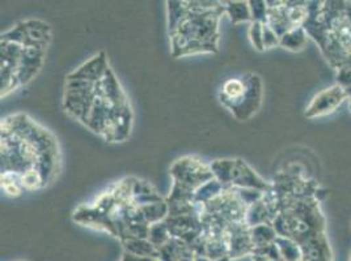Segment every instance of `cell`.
I'll return each mask as SVG.
<instances>
[{
	"label": "cell",
	"instance_id": "7",
	"mask_svg": "<svg viewBox=\"0 0 351 261\" xmlns=\"http://www.w3.org/2000/svg\"><path fill=\"white\" fill-rule=\"evenodd\" d=\"M232 187L237 189H252L261 191L263 193L273 189V186L257 174L248 163L241 159H236L234 175H232Z\"/></svg>",
	"mask_w": 351,
	"mask_h": 261
},
{
	"label": "cell",
	"instance_id": "21",
	"mask_svg": "<svg viewBox=\"0 0 351 261\" xmlns=\"http://www.w3.org/2000/svg\"><path fill=\"white\" fill-rule=\"evenodd\" d=\"M276 245L278 246L283 260L302 261V259H303L302 248L293 239L278 236L277 241H276Z\"/></svg>",
	"mask_w": 351,
	"mask_h": 261
},
{
	"label": "cell",
	"instance_id": "18",
	"mask_svg": "<svg viewBox=\"0 0 351 261\" xmlns=\"http://www.w3.org/2000/svg\"><path fill=\"white\" fill-rule=\"evenodd\" d=\"M307 30L303 27H298L280 37V46L291 51H300L307 44Z\"/></svg>",
	"mask_w": 351,
	"mask_h": 261
},
{
	"label": "cell",
	"instance_id": "32",
	"mask_svg": "<svg viewBox=\"0 0 351 261\" xmlns=\"http://www.w3.org/2000/svg\"><path fill=\"white\" fill-rule=\"evenodd\" d=\"M193 261H213L211 259H208L207 256H204V255H194V258H193Z\"/></svg>",
	"mask_w": 351,
	"mask_h": 261
},
{
	"label": "cell",
	"instance_id": "5",
	"mask_svg": "<svg viewBox=\"0 0 351 261\" xmlns=\"http://www.w3.org/2000/svg\"><path fill=\"white\" fill-rule=\"evenodd\" d=\"M73 221L77 223H82L83 226L93 228L96 230H104V232L112 234L113 236L118 238V230L109 215L104 213L95 205H82L79 206L73 213Z\"/></svg>",
	"mask_w": 351,
	"mask_h": 261
},
{
	"label": "cell",
	"instance_id": "23",
	"mask_svg": "<svg viewBox=\"0 0 351 261\" xmlns=\"http://www.w3.org/2000/svg\"><path fill=\"white\" fill-rule=\"evenodd\" d=\"M1 187L8 196H12V197L20 196L24 191L23 186H21L20 175L16 174V173L1 174Z\"/></svg>",
	"mask_w": 351,
	"mask_h": 261
},
{
	"label": "cell",
	"instance_id": "3",
	"mask_svg": "<svg viewBox=\"0 0 351 261\" xmlns=\"http://www.w3.org/2000/svg\"><path fill=\"white\" fill-rule=\"evenodd\" d=\"M244 79L247 84L244 93L227 107L237 120H248L258 111L263 102L261 77L256 73H247L244 74Z\"/></svg>",
	"mask_w": 351,
	"mask_h": 261
},
{
	"label": "cell",
	"instance_id": "14",
	"mask_svg": "<svg viewBox=\"0 0 351 261\" xmlns=\"http://www.w3.org/2000/svg\"><path fill=\"white\" fill-rule=\"evenodd\" d=\"M224 15L228 16L232 24L252 23L249 1H243V0L224 1Z\"/></svg>",
	"mask_w": 351,
	"mask_h": 261
},
{
	"label": "cell",
	"instance_id": "26",
	"mask_svg": "<svg viewBox=\"0 0 351 261\" xmlns=\"http://www.w3.org/2000/svg\"><path fill=\"white\" fill-rule=\"evenodd\" d=\"M234 193L237 195V197L240 199V202L244 204L247 208L252 206L253 204L258 203L263 197V192L257 191V189H237V187H232Z\"/></svg>",
	"mask_w": 351,
	"mask_h": 261
},
{
	"label": "cell",
	"instance_id": "9",
	"mask_svg": "<svg viewBox=\"0 0 351 261\" xmlns=\"http://www.w3.org/2000/svg\"><path fill=\"white\" fill-rule=\"evenodd\" d=\"M109 64L105 53L101 51L93 58L83 63L79 68L67 74V80H83L89 83H99L109 71Z\"/></svg>",
	"mask_w": 351,
	"mask_h": 261
},
{
	"label": "cell",
	"instance_id": "8",
	"mask_svg": "<svg viewBox=\"0 0 351 261\" xmlns=\"http://www.w3.org/2000/svg\"><path fill=\"white\" fill-rule=\"evenodd\" d=\"M45 50L24 47L21 53L20 64L16 72V79L19 85L23 87L34 79V76L40 72L44 64Z\"/></svg>",
	"mask_w": 351,
	"mask_h": 261
},
{
	"label": "cell",
	"instance_id": "37",
	"mask_svg": "<svg viewBox=\"0 0 351 261\" xmlns=\"http://www.w3.org/2000/svg\"><path fill=\"white\" fill-rule=\"evenodd\" d=\"M152 261H160V260H159V259H154V260H152Z\"/></svg>",
	"mask_w": 351,
	"mask_h": 261
},
{
	"label": "cell",
	"instance_id": "38",
	"mask_svg": "<svg viewBox=\"0 0 351 261\" xmlns=\"http://www.w3.org/2000/svg\"><path fill=\"white\" fill-rule=\"evenodd\" d=\"M350 261H351V255H350Z\"/></svg>",
	"mask_w": 351,
	"mask_h": 261
},
{
	"label": "cell",
	"instance_id": "31",
	"mask_svg": "<svg viewBox=\"0 0 351 261\" xmlns=\"http://www.w3.org/2000/svg\"><path fill=\"white\" fill-rule=\"evenodd\" d=\"M250 258H252V261H273L270 260L269 258H266V256H263V255H257V253H253Z\"/></svg>",
	"mask_w": 351,
	"mask_h": 261
},
{
	"label": "cell",
	"instance_id": "12",
	"mask_svg": "<svg viewBox=\"0 0 351 261\" xmlns=\"http://www.w3.org/2000/svg\"><path fill=\"white\" fill-rule=\"evenodd\" d=\"M194 253L185 242L177 238H171L164 246L159 248V260L181 261L186 258H193Z\"/></svg>",
	"mask_w": 351,
	"mask_h": 261
},
{
	"label": "cell",
	"instance_id": "17",
	"mask_svg": "<svg viewBox=\"0 0 351 261\" xmlns=\"http://www.w3.org/2000/svg\"><path fill=\"white\" fill-rule=\"evenodd\" d=\"M274 218L276 217L271 215V212L269 210L263 199H261L258 203L249 206L247 216H245V222L249 228H254V226L263 225V223H273Z\"/></svg>",
	"mask_w": 351,
	"mask_h": 261
},
{
	"label": "cell",
	"instance_id": "35",
	"mask_svg": "<svg viewBox=\"0 0 351 261\" xmlns=\"http://www.w3.org/2000/svg\"><path fill=\"white\" fill-rule=\"evenodd\" d=\"M194 258V256H193ZM193 258H186V259H182L181 261H193Z\"/></svg>",
	"mask_w": 351,
	"mask_h": 261
},
{
	"label": "cell",
	"instance_id": "25",
	"mask_svg": "<svg viewBox=\"0 0 351 261\" xmlns=\"http://www.w3.org/2000/svg\"><path fill=\"white\" fill-rule=\"evenodd\" d=\"M249 8H250V15H252V23L266 24L267 14H269V7H267L266 1H263V0H250L249 1Z\"/></svg>",
	"mask_w": 351,
	"mask_h": 261
},
{
	"label": "cell",
	"instance_id": "10",
	"mask_svg": "<svg viewBox=\"0 0 351 261\" xmlns=\"http://www.w3.org/2000/svg\"><path fill=\"white\" fill-rule=\"evenodd\" d=\"M23 25L25 30L24 47L46 50V47L51 41L50 25L40 20H27V21H23Z\"/></svg>",
	"mask_w": 351,
	"mask_h": 261
},
{
	"label": "cell",
	"instance_id": "28",
	"mask_svg": "<svg viewBox=\"0 0 351 261\" xmlns=\"http://www.w3.org/2000/svg\"><path fill=\"white\" fill-rule=\"evenodd\" d=\"M280 46V37L267 24H263V49L270 50Z\"/></svg>",
	"mask_w": 351,
	"mask_h": 261
},
{
	"label": "cell",
	"instance_id": "27",
	"mask_svg": "<svg viewBox=\"0 0 351 261\" xmlns=\"http://www.w3.org/2000/svg\"><path fill=\"white\" fill-rule=\"evenodd\" d=\"M249 40L257 51H265V49H263V24L250 23Z\"/></svg>",
	"mask_w": 351,
	"mask_h": 261
},
{
	"label": "cell",
	"instance_id": "36",
	"mask_svg": "<svg viewBox=\"0 0 351 261\" xmlns=\"http://www.w3.org/2000/svg\"><path fill=\"white\" fill-rule=\"evenodd\" d=\"M349 110L351 111V100H349Z\"/></svg>",
	"mask_w": 351,
	"mask_h": 261
},
{
	"label": "cell",
	"instance_id": "20",
	"mask_svg": "<svg viewBox=\"0 0 351 261\" xmlns=\"http://www.w3.org/2000/svg\"><path fill=\"white\" fill-rule=\"evenodd\" d=\"M226 187L221 186L218 180L211 179L210 182L205 183L204 186H201L199 189L195 191L194 193V203L206 204L211 200H214L215 197H218L224 192Z\"/></svg>",
	"mask_w": 351,
	"mask_h": 261
},
{
	"label": "cell",
	"instance_id": "33",
	"mask_svg": "<svg viewBox=\"0 0 351 261\" xmlns=\"http://www.w3.org/2000/svg\"><path fill=\"white\" fill-rule=\"evenodd\" d=\"M213 261H232V259H231L230 256H224V258H220V259H217V260Z\"/></svg>",
	"mask_w": 351,
	"mask_h": 261
},
{
	"label": "cell",
	"instance_id": "16",
	"mask_svg": "<svg viewBox=\"0 0 351 261\" xmlns=\"http://www.w3.org/2000/svg\"><path fill=\"white\" fill-rule=\"evenodd\" d=\"M277 238H278V234L276 232L273 223H263V225L250 228V239L254 249L274 243Z\"/></svg>",
	"mask_w": 351,
	"mask_h": 261
},
{
	"label": "cell",
	"instance_id": "11",
	"mask_svg": "<svg viewBox=\"0 0 351 261\" xmlns=\"http://www.w3.org/2000/svg\"><path fill=\"white\" fill-rule=\"evenodd\" d=\"M165 199H162L160 193L156 191V189L148 183L147 180L136 179L134 178V184H132V203L142 208L148 204L159 203Z\"/></svg>",
	"mask_w": 351,
	"mask_h": 261
},
{
	"label": "cell",
	"instance_id": "2",
	"mask_svg": "<svg viewBox=\"0 0 351 261\" xmlns=\"http://www.w3.org/2000/svg\"><path fill=\"white\" fill-rule=\"evenodd\" d=\"M171 175L173 186L165 199L168 204L194 203L195 191L214 179L210 165L191 156L176 161L171 166Z\"/></svg>",
	"mask_w": 351,
	"mask_h": 261
},
{
	"label": "cell",
	"instance_id": "6",
	"mask_svg": "<svg viewBox=\"0 0 351 261\" xmlns=\"http://www.w3.org/2000/svg\"><path fill=\"white\" fill-rule=\"evenodd\" d=\"M228 236V256L234 259H240L243 256H252L254 252V246L250 239V228L247 222L234 223L227 229Z\"/></svg>",
	"mask_w": 351,
	"mask_h": 261
},
{
	"label": "cell",
	"instance_id": "30",
	"mask_svg": "<svg viewBox=\"0 0 351 261\" xmlns=\"http://www.w3.org/2000/svg\"><path fill=\"white\" fill-rule=\"evenodd\" d=\"M154 259H148V258H141V256H135V255H132V253H129V252H125L123 251V253H122V259L121 261H152Z\"/></svg>",
	"mask_w": 351,
	"mask_h": 261
},
{
	"label": "cell",
	"instance_id": "15",
	"mask_svg": "<svg viewBox=\"0 0 351 261\" xmlns=\"http://www.w3.org/2000/svg\"><path fill=\"white\" fill-rule=\"evenodd\" d=\"M234 165H236V160H231V159L215 160L210 163L214 179L218 180L226 189L231 187L232 184Z\"/></svg>",
	"mask_w": 351,
	"mask_h": 261
},
{
	"label": "cell",
	"instance_id": "22",
	"mask_svg": "<svg viewBox=\"0 0 351 261\" xmlns=\"http://www.w3.org/2000/svg\"><path fill=\"white\" fill-rule=\"evenodd\" d=\"M172 238L171 232L168 230L165 222H158V223H154V225H149V230H148V236L147 239L156 247L158 249L161 246H164L169 239Z\"/></svg>",
	"mask_w": 351,
	"mask_h": 261
},
{
	"label": "cell",
	"instance_id": "19",
	"mask_svg": "<svg viewBox=\"0 0 351 261\" xmlns=\"http://www.w3.org/2000/svg\"><path fill=\"white\" fill-rule=\"evenodd\" d=\"M148 225L162 222L169 215V206L165 200L159 203L148 204L139 208Z\"/></svg>",
	"mask_w": 351,
	"mask_h": 261
},
{
	"label": "cell",
	"instance_id": "24",
	"mask_svg": "<svg viewBox=\"0 0 351 261\" xmlns=\"http://www.w3.org/2000/svg\"><path fill=\"white\" fill-rule=\"evenodd\" d=\"M21 179V186L24 191H36V189H44L45 180L41 173L37 169H30L25 173L20 175Z\"/></svg>",
	"mask_w": 351,
	"mask_h": 261
},
{
	"label": "cell",
	"instance_id": "1",
	"mask_svg": "<svg viewBox=\"0 0 351 261\" xmlns=\"http://www.w3.org/2000/svg\"><path fill=\"white\" fill-rule=\"evenodd\" d=\"M188 14L169 31L175 58L195 54H217L223 1H186Z\"/></svg>",
	"mask_w": 351,
	"mask_h": 261
},
{
	"label": "cell",
	"instance_id": "29",
	"mask_svg": "<svg viewBox=\"0 0 351 261\" xmlns=\"http://www.w3.org/2000/svg\"><path fill=\"white\" fill-rule=\"evenodd\" d=\"M253 253L263 255V256H266V258H269L270 260L273 261H285L283 258H282V255H280L278 246L276 245V242L271 243V245H267V246L256 248Z\"/></svg>",
	"mask_w": 351,
	"mask_h": 261
},
{
	"label": "cell",
	"instance_id": "4",
	"mask_svg": "<svg viewBox=\"0 0 351 261\" xmlns=\"http://www.w3.org/2000/svg\"><path fill=\"white\" fill-rule=\"evenodd\" d=\"M348 100V94L345 87L339 84L326 87L319 92L306 109L307 118H319L335 113L337 109Z\"/></svg>",
	"mask_w": 351,
	"mask_h": 261
},
{
	"label": "cell",
	"instance_id": "13",
	"mask_svg": "<svg viewBox=\"0 0 351 261\" xmlns=\"http://www.w3.org/2000/svg\"><path fill=\"white\" fill-rule=\"evenodd\" d=\"M121 245L123 247L125 252H129L135 256L159 259V249L148 239H126V241H122Z\"/></svg>",
	"mask_w": 351,
	"mask_h": 261
},
{
	"label": "cell",
	"instance_id": "34",
	"mask_svg": "<svg viewBox=\"0 0 351 261\" xmlns=\"http://www.w3.org/2000/svg\"><path fill=\"white\" fill-rule=\"evenodd\" d=\"M345 90H346V94H348V98L351 100V85L350 87H345Z\"/></svg>",
	"mask_w": 351,
	"mask_h": 261
}]
</instances>
